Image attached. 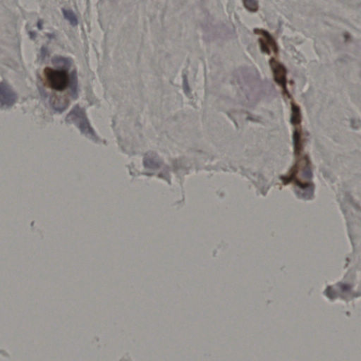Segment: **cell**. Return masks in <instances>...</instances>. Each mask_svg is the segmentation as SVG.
<instances>
[{
	"label": "cell",
	"mask_w": 361,
	"mask_h": 361,
	"mask_svg": "<svg viewBox=\"0 0 361 361\" xmlns=\"http://www.w3.org/2000/svg\"><path fill=\"white\" fill-rule=\"evenodd\" d=\"M237 81L241 89L250 101L256 102L265 92V86L257 73L253 72L250 68L240 70L237 73Z\"/></svg>",
	"instance_id": "cell-1"
},
{
	"label": "cell",
	"mask_w": 361,
	"mask_h": 361,
	"mask_svg": "<svg viewBox=\"0 0 361 361\" xmlns=\"http://www.w3.org/2000/svg\"><path fill=\"white\" fill-rule=\"evenodd\" d=\"M43 82L50 89L62 91L70 83V77L65 69L46 67L43 70Z\"/></svg>",
	"instance_id": "cell-2"
},
{
	"label": "cell",
	"mask_w": 361,
	"mask_h": 361,
	"mask_svg": "<svg viewBox=\"0 0 361 361\" xmlns=\"http://www.w3.org/2000/svg\"><path fill=\"white\" fill-rule=\"evenodd\" d=\"M67 119L68 120H70L74 123L79 128L80 131L87 136H89L93 139L96 138V135L93 128L90 126L86 114L79 106H76L73 109L72 111L68 115Z\"/></svg>",
	"instance_id": "cell-3"
},
{
	"label": "cell",
	"mask_w": 361,
	"mask_h": 361,
	"mask_svg": "<svg viewBox=\"0 0 361 361\" xmlns=\"http://www.w3.org/2000/svg\"><path fill=\"white\" fill-rule=\"evenodd\" d=\"M17 100V95L11 89V87L4 82L0 86V102L1 108H10L14 105Z\"/></svg>",
	"instance_id": "cell-4"
},
{
	"label": "cell",
	"mask_w": 361,
	"mask_h": 361,
	"mask_svg": "<svg viewBox=\"0 0 361 361\" xmlns=\"http://www.w3.org/2000/svg\"><path fill=\"white\" fill-rule=\"evenodd\" d=\"M270 66L273 71L275 80L282 88L286 89L287 86V70L282 63L272 60L270 61Z\"/></svg>",
	"instance_id": "cell-5"
},
{
	"label": "cell",
	"mask_w": 361,
	"mask_h": 361,
	"mask_svg": "<svg viewBox=\"0 0 361 361\" xmlns=\"http://www.w3.org/2000/svg\"><path fill=\"white\" fill-rule=\"evenodd\" d=\"M255 32L257 34L261 35V36H263V40H265V41L262 42L260 41V43H261L262 49L264 52H266L267 53L270 54V47H271L274 50V51L277 53V44H276L275 41H274L273 38L270 36V33L261 29L255 30Z\"/></svg>",
	"instance_id": "cell-6"
},
{
	"label": "cell",
	"mask_w": 361,
	"mask_h": 361,
	"mask_svg": "<svg viewBox=\"0 0 361 361\" xmlns=\"http://www.w3.org/2000/svg\"><path fill=\"white\" fill-rule=\"evenodd\" d=\"M292 123L294 125L299 124L301 121V115L300 109L295 105H292Z\"/></svg>",
	"instance_id": "cell-7"
},
{
	"label": "cell",
	"mask_w": 361,
	"mask_h": 361,
	"mask_svg": "<svg viewBox=\"0 0 361 361\" xmlns=\"http://www.w3.org/2000/svg\"><path fill=\"white\" fill-rule=\"evenodd\" d=\"M63 14L65 18L69 21L73 26H76L78 24V19H77L76 15L73 13V11L68 9H63Z\"/></svg>",
	"instance_id": "cell-8"
},
{
	"label": "cell",
	"mask_w": 361,
	"mask_h": 361,
	"mask_svg": "<svg viewBox=\"0 0 361 361\" xmlns=\"http://www.w3.org/2000/svg\"><path fill=\"white\" fill-rule=\"evenodd\" d=\"M243 4L249 11H253V12H255L258 9V2L254 0H245L243 1Z\"/></svg>",
	"instance_id": "cell-9"
}]
</instances>
